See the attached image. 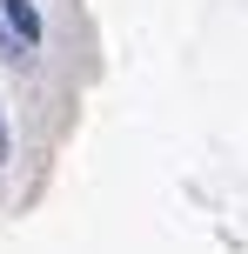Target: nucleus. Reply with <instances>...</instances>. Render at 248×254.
Here are the masks:
<instances>
[{
	"mask_svg": "<svg viewBox=\"0 0 248 254\" xmlns=\"http://www.w3.org/2000/svg\"><path fill=\"white\" fill-rule=\"evenodd\" d=\"M0 27H7L27 54L40 47V13H34V0H0Z\"/></svg>",
	"mask_w": 248,
	"mask_h": 254,
	"instance_id": "f257e3e1",
	"label": "nucleus"
},
{
	"mask_svg": "<svg viewBox=\"0 0 248 254\" xmlns=\"http://www.w3.org/2000/svg\"><path fill=\"white\" fill-rule=\"evenodd\" d=\"M0 161H7V121H0Z\"/></svg>",
	"mask_w": 248,
	"mask_h": 254,
	"instance_id": "f03ea898",
	"label": "nucleus"
}]
</instances>
